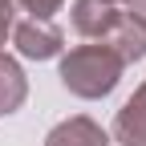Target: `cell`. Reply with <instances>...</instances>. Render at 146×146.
<instances>
[{"mask_svg": "<svg viewBox=\"0 0 146 146\" xmlns=\"http://www.w3.org/2000/svg\"><path fill=\"white\" fill-rule=\"evenodd\" d=\"M122 61L110 53L106 45H77L61 57L57 77L69 89L73 98H85V102H98L106 94H114L118 81H122Z\"/></svg>", "mask_w": 146, "mask_h": 146, "instance_id": "obj_1", "label": "cell"}, {"mask_svg": "<svg viewBox=\"0 0 146 146\" xmlns=\"http://www.w3.org/2000/svg\"><path fill=\"white\" fill-rule=\"evenodd\" d=\"M12 41H16V53H21V57L49 61V57H61L65 33L53 21H21V25H12Z\"/></svg>", "mask_w": 146, "mask_h": 146, "instance_id": "obj_2", "label": "cell"}, {"mask_svg": "<svg viewBox=\"0 0 146 146\" xmlns=\"http://www.w3.org/2000/svg\"><path fill=\"white\" fill-rule=\"evenodd\" d=\"M102 45L114 53L122 65H134V61L146 57V25H138L130 12H118V21H114V29L106 33Z\"/></svg>", "mask_w": 146, "mask_h": 146, "instance_id": "obj_3", "label": "cell"}, {"mask_svg": "<svg viewBox=\"0 0 146 146\" xmlns=\"http://www.w3.org/2000/svg\"><path fill=\"white\" fill-rule=\"evenodd\" d=\"M69 21L77 29V36H85V41H106V33L118 21V8L106 4V0H73Z\"/></svg>", "mask_w": 146, "mask_h": 146, "instance_id": "obj_4", "label": "cell"}, {"mask_svg": "<svg viewBox=\"0 0 146 146\" xmlns=\"http://www.w3.org/2000/svg\"><path fill=\"white\" fill-rule=\"evenodd\" d=\"M114 142H122V146H146V81L130 94V102L118 110Z\"/></svg>", "mask_w": 146, "mask_h": 146, "instance_id": "obj_5", "label": "cell"}, {"mask_svg": "<svg viewBox=\"0 0 146 146\" xmlns=\"http://www.w3.org/2000/svg\"><path fill=\"white\" fill-rule=\"evenodd\" d=\"M45 146H110V134L94 118L77 114V118H65V122L53 126L49 138H45Z\"/></svg>", "mask_w": 146, "mask_h": 146, "instance_id": "obj_6", "label": "cell"}, {"mask_svg": "<svg viewBox=\"0 0 146 146\" xmlns=\"http://www.w3.org/2000/svg\"><path fill=\"white\" fill-rule=\"evenodd\" d=\"M29 98V77L16 57H8V53H0V118L16 114V110L25 106Z\"/></svg>", "mask_w": 146, "mask_h": 146, "instance_id": "obj_7", "label": "cell"}, {"mask_svg": "<svg viewBox=\"0 0 146 146\" xmlns=\"http://www.w3.org/2000/svg\"><path fill=\"white\" fill-rule=\"evenodd\" d=\"M12 4H21V8L29 12V21H49L65 0H12Z\"/></svg>", "mask_w": 146, "mask_h": 146, "instance_id": "obj_8", "label": "cell"}, {"mask_svg": "<svg viewBox=\"0 0 146 146\" xmlns=\"http://www.w3.org/2000/svg\"><path fill=\"white\" fill-rule=\"evenodd\" d=\"M12 8H16L12 0H0V45L12 36Z\"/></svg>", "mask_w": 146, "mask_h": 146, "instance_id": "obj_9", "label": "cell"}, {"mask_svg": "<svg viewBox=\"0 0 146 146\" xmlns=\"http://www.w3.org/2000/svg\"><path fill=\"white\" fill-rule=\"evenodd\" d=\"M130 16L138 25H146V0H130Z\"/></svg>", "mask_w": 146, "mask_h": 146, "instance_id": "obj_10", "label": "cell"}, {"mask_svg": "<svg viewBox=\"0 0 146 146\" xmlns=\"http://www.w3.org/2000/svg\"><path fill=\"white\" fill-rule=\"evenodd\" d=\"M106 4H130V0H106Z\"/></svg>", "mask_w": 146, "mask_h": 146, "instance_id": "obj_11", "label": "cell"}]
</instances>
